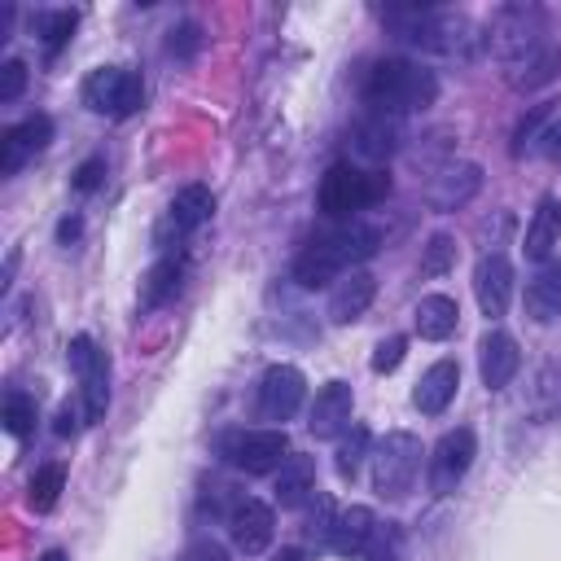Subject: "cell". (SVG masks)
Here are the masks:
<instances>
[{
    "label": "cell",
    "instance_id": "cell-10",
    "mask_svg": "<svg viewBox=\"0 0 561 561\" xmlns=\"http://www.w3.org/2000/svg\"><path fill=\"white\" fill-rule=\"evenodd\" d=\"M307 399V377L294 364H272L259 377V416L263 421H289Z\"/></svg>",
    "mask_w": 561,
    "mask_h": 561
},
{
    "label": "cell",
    "instance_id": "cell-24",
    "mask_svg": "<svg viewBox=\"0 0 561 561\" xmlns=\"http://www.w3.org/2000/svg\"><path fill=\"white\" fill-rule=\"evenodd\" d=\"M394 145H399V127H394V118H386V114H373V118H364V123L351 127V149H355V158H364V162L390 158Z\"/></svg>",
    "mask_w": 561,
    "mask_h": 561
},
{
    "label": "cell",
    "instance_id": "cell-14",
    "mask_svg": "<svg viewBox=\"0 0 561 561\" xmlns=\"http://www.w3.org/2000/svg\"><path fill=\"white\" fill-rule=\"evenodd\" d=\"M351 408H355V394H351L346 381L320 386L316 399H311V412H307L311 438H342L351 430Z\"/></svg>",
    "mask_w": 561,
    "mask_h": 561
},
{
    "label": "cell",
    "instance_id": "cell-42",
    "mask_svg": "<svg viewBox=\"0 0 561 561\" xmlns=\"http://www.w3.org/2000/svg\"><path fill=\"white\" fill-rule=\"evenodd\" d=\"M79 237V219H61V228H57V241H75Z\"/></svg>",
    "mask_w": 561,
    "mask_h": 561
},
{
    "label": "cell",
    "instance_id": "cell-6",
    "mask_svg": "<svg viewBox=\"0 0 561 561\" xmlns=\"http://www.w3.org/2000/svg\"><path fill=\"white\" fill-rule=\"evenodd\" d=\"M66 364L79 377V394H83V421H101L110 408V355L88 337L75 333L66 346Z\"/></svg>",
    "mask_w": 561,
    "mask_h": 561
},
{
    "label": "cell",
    "instance_id": "cell-29",
    "mask_svg": "<svg viewBox=\"0 0 561 561\" xmlns=\"http://www.w3.org/2000/svg\"><path fill=\"white\" fill-rule=\"evenodd\" d=\"M61 486H66V469H61V465H39L35 478H31V495H26L31 508H35V513H48V508L57 504Z\"/></svg>",
    "mask_w": 561,
    "mask_h": 561
},
{
    "label": "cell",
    "instance_id": "cell-28",
    "mask_svg": "<svg viewBox=\"0 0 561 561\" xmlns=\"http://www.w3.org/2000/svg\"><path fill=\"white\" fill-rule=\"evenodd\" d=\"M75 26H79V13H75V9H39V13L31 18V31L44 39L48 53H57V48L75 35Z\"/></svg>",
    "mask_w": 561,
    "mask_h": 561
},
{
    "label": "cell",
    "instance_id": "cell-2",
    "mask_svg": "<svg viewBox=\"0 0 561 561\" xmlns=\"http://www.w3.org/2000/svg\"><path fill=\"white\" fill-rule=\"evenodd\" d=\"M390 193V175L386 171H359L351 162H333L320 180V210L329 219H359L364 206L381 202Z\"/></svg>",
    "mask_w": 561,
    "mask_h": 561
},
{
    "label": "cell",
    "instance_id": "cell-37",
    "mask_svg": "<svg viewBox=\"0 0 561 561\" xmlns=\"http://www.w3.org/2000/svg\"><path fill=\"white\" fill-rule=\"evenodd\" d=\"M22 88H26V61L9 57V61L0 66V101H18Z\"/></svg>",
    "mask_w": 561,
    "mask_h": 561
},
{
    "label": "cell",
    "instance_id": "cell-3",
    "mask_svg": "<svg viewBox=\"0 0 561 561\" xmlns=\"http://www.w3.org/2000/svg\"><path fill=\"white\" fill-rule=\"evenodd\" d=\"M368 460H373V491L381 500H399L412 491V478L421 469V438L408 430H390L386 438H377Z\"/></svg>",
    "mask_w": 561,
    "mask_h": 561
},
{
    "label": "cell",
    "instance_id": "cell-31",
    "mask_svg": "<svg viewBox=\"0 0 561 561\" xmlns=\"http://www.w3.org/2000/svg\"><path fill=\"white\" fill-rule=\"evenodd\" d=\"M451 263H456V237L434 232V237L425 241V250H421V272H425V276H443Z\"/></svg>",
    "mask_w": 561,
    "mask_h": 561
},
{
    "label": "cell",
    "instance_id": "cell-43",
    "mask_svg": "<svg viewBox=\"0 0 561 561\" xmlns=\"http://www.w3.org/2000/svg\"><path fill=\"white\" fill-rule=\"evenodd\" d=\"M39 561H66V552H61V548H48V552H44Z\"/></svg>",
    "mask_w": 561,
    "mask_h": 561
},
{
    "label": "cell",
    "instance_id": "cell-33",
    "mask_svg": "<svg viewBox=\"0 0 561 561\" xmlns=\"http://www.w3.org/2000/svg\"><path fill=\"white\" fill-rule=\"evenodd\" d=\"M399 548H403V539H399V526H377L373 535H368V543H364V561H399Z\"/></svg>",
    "mask_w": 561,
    "mask_h": 561
},
{
    "label": "cell",
    "instance_id": "cell-40",
    "mask_svg": "<svg viewBox=\"0 0 561 561\" xmlns=\"http://www.w3.org/2000/svg\"><path fill=\"white\" fill-rule=\"evenodd\" d=\"M184 561H228V552H224L215 539H197V543L184 552Z\"/></svg>",
    "mask_w": 561,
    "mask_h": 561
},
{
    "label": "cell",
    "instance_id": "cell-18",
    "mask_svg": "<svg viewBox=\"0 0 561 561\" xmlns=\"http://www.w3.org/2000/svg\"><path fill=\"white\" fill-rule=\"evenodd\" d=\"M456 390H460V364L456 359H434L421 373V381L412 390V403H416V412L438 416V412H447V403L456 399Z\"/></svg>",
    "mask_w": 561,
    "mask_h": 561
},
{
    "label": "cell",
    "instance_id": "cell-5",
    "mask_svg": "<svg viewBox=\"0 0 561 561\" xmlns=\"http://www.w3.org/2000/svg\"><path fill=\"white\" fill-rule=\"evenodd\" d=\"M482 44H486V53H495L508 66L526 48L543 44V13L530 9V4H504V9H495L491 22H486V31H482Z\"/></svg>",
    "mask_w": 561,
    "mask_h": 561
},
{
    "label": "cell",
    "instance_id": "cell-41",
    "mask_svg": "<svg viewBox=\"0 0 561 561\" xmlns=\"http://www.w3.org/2000/svg\"><path fill=\"white\" fill-rule=\"evenodd\" d=\"M61 438H70L75 430H79V408L75 403H61V412H57V425H53Z\"/></svg>",
    "mask_w": 561,
    "mask_h": 561
},
{
    "label": "cell",
    "instance_id": "cell-34",
    "mask_svg": "<svg viewBox=\"0 0 561 561\" xmlns=\"http://www.w3.org/2000/svg\"><path fill=\"white\" fill-rule=\"evenodd\" d=\"M408 355V337H381L373 351V373H394Z\"/></svg>",
    "mask_w": 561,
    "mask_h": 561
},
{
    "label": "cell",
    "instance_id": "cell-21",
    "mask_svg": "<svg viewBox=\"0 0 561 561\" xmlns=\"http://www.w3.org/2000/svg\"><path fill=\"white\" fill-rule=\"evenodd\" d=\"M342 272H346V263L337 259V250H333L324 237H316L311 245H302V250H298V259H294V280H298L302 289L329 285V280H337Z\"/></svg>",
    "mask_w": 561,
    "mask_h": 561
},
{
    "label": "cell",
    "instance_id": "cell-11",
    "mask_svg": "<svg viewBox=\"0 0 561 561\" xmlns=\"http://www.w3.org/2000/svg\"><path fill=\"white\" fill-rule=\"evenodd\" d=\"M53 140V118L48 114H31L22 123H13L4 136H0V171L4 175H18L35 153H44Z\"/></svg>",
    "mask_w": 561,
    "mask_h": 561
},
{
    "label": "cell",
    "instance_id": "cell-38",
    "mask_svg": "<svg viewBox=\"0 0 561 561\" xmlns=\"http://www.w3.org/2000/svg\"><path fill=\"white\" fill-rule=\"evenodd\" d=\"M101 180H105V158H101V153H92V158H83V162L75 167V188H79V193H92Z\"/></svg>",
    "mask_w": 561,
    "mask_h": 561
},
{
    "label": "cell",
    "instance_id": "cell-12",
    "mask_svg": "<svg viewBox=\"0 0 561 561\" xmlns=\"http://www.w3.org/2000/svg\"><path fill=\"white\" fill-rule=\"evenodd\" d=\"M473 298H478L486 320H500L508 311V302H513V263L500 250L478 259V267H473Z\"/></svg>",
    "mask_w": 561,
    "mask_h": 561
},
{
    "label": "cell",
    "instance_id": "cell-9",
    "mask_svg": "<svg viewBox=\"0 0 561 561\" xmlns=\"http://www.w3.org/2000/svg\"><path fill=\"white\" fill-rule=\"evenodd\" d=\"M473 451H478L473 430H465V425H460V430H447V434L434 443V451H430V491H434V495H451L456 482L469 473Z\"/></svg>",
    "mask_w": 561,
    "mask_h": 561
},
{
    "label": "cell",
    "instance_id": "cell-36",
    "mask_svg": "<svg viewBox=\"0 0 561 561\" xmlns=\"http://www.w3.org/2000/svg\"><path fill=\"white\" fill-rule=\"evenodd\" d=\"M548 114H552V105H535V110H530V118L517 127V140H513V153H517V158L535 149V136H539V127L548 123Z\"/></svg>",
    "mask_w": 561,
    "mask_h": 561
},
{
    "label": "cell",
    "instance_id": "cell-30",
    "mask_svg": "<svg viewBox=\"0 0 561 561\" xmlns=\"http://www.w3.org/2000/svg\"><path fill=\"white\" fill-rule=\"evenodd\" d=\"M368 456H373V451H368V430H364V425H351V430L342 434V443H337V473H342V478H355Z\"/></svg>",
    "mask_w": 561,
    "mask_h": 561
},
{
    "label": "cell",
    "instance_id": "cell-20",
    "mask_svg": "<svg viewBox=\"0 0 561 561\" xmlns=\"http://www.w3.org/2000/svg\"><path fill=\"white\" fill-rule=\"evenodd\" d=\"M522 302H526V316L530 320H539V324L557 320L561 316V263H552V259L539 263V272L526 280Z\"/></svg>",
    "mask_w": 561,
    "mask_h": 561
},
{
    "label": "cell",
    "instance_id": "cell-32",
    "mask_svg": "<svg viewBox=\"0 0 561 561\" xmlns=\"http://www.w3.org/2000/svg\"><path fill=\"white\" fill-rule=\"evenodd\" d=\"M0 421H4V430H9L13 438H22V434L35 425V399H31V394H22V390H13V394L4 399Z\"/></svg>",
    "mask_w": 561,
    "mask_h": 561
},
{
    "label": "cell",
    "instance_id": "cell-27",
    "mask_svg": "<svg viewBox=\"0 0 561 561\" xmlns=\"http://www.w3.org/2000/svg\"><path fill=\"white\" fill-rule=\"evenodd\" d=\"M180 280H184V263H180L175 254L158 259V263L145 272V280H140V302H145V307H158V302H167V298L180 289Z\"/></svg>",
    "mask_w": 561,
    "mask_h": 561
},
{
    "label": "cell",
    "instance_id": "cell-1",
    "mask_svg": "<svg viewBox=\"0 0 561 561\" xmlns=\"http://www.w3.org/2000/svg\"><path fill=\"white\" fill-rule=\"evenodd\" d=\"M438 96V79L434 70H425L421 61H403V57H381L373 61V70L364 75V101L373 105V114H416L430 110Z\"/></svg>",
    "mask_w": 561,
    "mask_h": 561
},
{
    "label": "cell",
    "instance_id": "cell-15",
    "mask_svg": "<svg viewBox=\"0 0 561 561\" xmlns=\"http://www.w3.org/2000/svg\"><path fill=\"white\" fill-rule=\"evenodd\" d=\"M522 368V351L504 329H486L478 342V373L486 390H504Z\"/></svg>",
    "mask_w": 561,
    "mask_h": 561
},
{
    "label": "cell",
    "instance_id": "cell-22",
    "mask_svg": "<svg viewBox=\"0 0 561 561\" xmlns=\"http://www.w3.org/2000/svg\"><path fill=\"white\" fill-rule=\"evenodd\" d=\"M478 184H482V171H478L473 162H456V167H447L443 175H434L430 206H434V210H456V206H465V202L478 193Z\"/></svg>",
    "mask_w": 561,
    "mask_h": 561
},
{
    "label": "cell",
    "instance_id": "cell-23",
    "mask_svg": "<svg viewBox=\"0 0 561 561\" xmlns=\"http://www.w3.org/2000/svg\"><path fill=\"white\" fill-rule=\"evenodd\" d=\"M373 530H377L373 508H364V504L337 508V517H333V535H329V548H333V552H342V557H359Z\"/></svg>",
    "mask_w": 561,
    "mask_h": 561
},
{
    "label": "cell",
    "instance_id": "cell-17",
    "mask_svg": "<svg viewBox=\"0 0 561 561\" xmlns=\"http://www.w3.org/2000/svg\"><path fill=\"white\" fill-rule=\"evenodd\" d=\"M373 298H377V280H373V272L351 267V272H342V276L333 280V294H329V320H333V324H351V320H359V316L368 311Z\"/></svg>",
    "mask_w": 561,
    "mask_h": 561
},
{
    "label": "cell",
    "instance_id": "cell-19",
    "mask_svg": "<svg viewBox=\"0 0 561 561\" xmlns=\"http://www.w3.org/2000/svg\"><path fill=\"white\" fill-rule=\"evenodd\" d=\"M561 241V197H543L526 224V237H522V254L530 263H548V254L557 250Z\"/></svg>",
    "mask_w": 561,
    "mask_h": 561
},
{
    "label": "cell",
    "instance_id": "cell-8",
    "mask_svg": "<svg viewBox=\"0 0 561 561\" xmlns=\"http://www.w3.org/2000/svg\"><path fill=\"white\" fill-rule=\"evenodd\" d=\"M210 215H215V193H210L206 184H184V188L171 197V206H167V215H162V224H158V232H153L158 250H171L175 241H184L188 232H197Z\"/></svg>",
    "mask_w": 561,
    "mask_h": 561
},
{
    "label": "cell",
    "instance_id": "cell-35",
    "mask_svg": "<svg viewBox=\"0 0 561 561\" xmlns=\"http://www.w3.org/2000/svg\"><path fill=\"white\" fill-rule=\"evenodd\" d=\"M530 153H543V158L561 162V110H552V114H548V123L539 127V136H535V149H530Z\"/></svg>",
    "mask_w": 561,
    "mask_h": 561
},
{
    "label": "cell",
    "instance_id": "cell-16",
    "mask_svg": "<svg viewBox=\"0 0 561 561\" xmlns=\"http://www.w3.org/2000/svg\"><path fill=\"white\" fill-rule=\"evenodd\" d=\"M557 79H561V48L552 39H543V44H535L508 61V88H517V92H535V88H548Z\"/></svg>",
    "mask_w": 561,
    "mask_h": 561
},
{
    "label": "cell",
    "instance_id": "cell-4",
    "mask_svg": "<svg viewBox=\"0 0 561 561\" xmlns=\"http://www.w3.org/2000/svg\"><path fill=\"white\" fill-rule=\"evenodd\" d=\"M79 96H83V105H88L92 114L127 118V114H136L140 101H145V79H140L136 70H127V66H96V70L83 79Z\"/></svg>",
    "mask_w": 561,
    "mask_h": 561
},
{
    "label": "cell",
    "instance_id": "cell-13",
    "mask_svg": "<svg viewBox=\"0 0 561 561\" xmlns=\"http://www.w3.org/2000/svg\"><path fill=\"white\" fill-rule=\"evenodd\" d=\"M228 530H232L237 552L259 557V552L272 543V535H276V513H272V504L245 495V500L232 504V513H228Z\"/></svg>",
    "mask_w": 561,
    "mask_h": 561
},
{
    "label": "cell",
    "instance_id": "cell-7",
    "mask_svg": "<svg viewBox=\"0 0 561 561\" xmlns=\"http://www.w3.org/2000/svg\"><path fill=\"white\" fill-rule=\"evenodd\" d=\"M224 456L241 473H276L289 460V434L285 430H241L224 438Z\"/></svg>",
    "mask_w": 561,
    "mask_h": 561
},
{
    "label": "cell",
    "instance_id": "cell-39",
    "mask_svg": "<svg viewBox=\"0 0 561 561\" xmlns=\"http://www.w3.org/2000/svg\"><path fill=\"white\" fill-rule=\"evenodd\" d=\"M197 44H202V31H197L193 22H184V26H175V31H171V39H167V48H171V53H180V57H188V53H197Z\"/></svg>",
    "mask_w": 561,
    "mask_h": 561
},
{
    "label": "cell",
    "instance_id": "cell-25",
    "mask_svg": "<svg viewBox=\"0 0 561 561\" xmlns=\"http://www.w3.org/2000/svg\"><path fill=\"white\" fill-rule=\"evenodd\" d=\"M412 316H416V333H421L425 342H443V337L456 333L460 307H456V298H447V294H425Z\"/></svg>",
    "mask_w": 561,
    "mask_h": 561
},
{
    "label": "cell",
    "instance_id": "cell-26",
    "mask_svg": "<svg viewBox=\"0 0 561 561\" xmlns=\"http://www.w3.org/2000/svg\"><path fill=\"white\" fill-rule=\"evenodd\" d=\"M307 495H316V465H311V456H289L276 469V504L298 508Z\"/></svg>",
    "mask_w": 561,
    "mask_h": 561
},
{
    "label": "cell",
    "instance_id": "cell-44",
    "mask_svg": "<svg viewBox=\"0 0 561 561\" xmlns=\"http://www.w3.org/2000/svg\"><path fill=\"white\" fill-rule=\"evenodd\" d=\"M276 561H302V557H298V552H294V548H285V552H280V557H276Z\"/></svg>",
    "mask_w": 561,
    "mask_h": 561
}]
</instances>
